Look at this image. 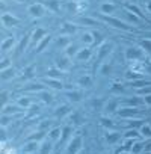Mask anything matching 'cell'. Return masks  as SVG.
Masks as SVG:
<instances>
[{
    "label": "cell",
    "mask_w": 151,
    "mask_h": 154,
    "mask_svg": "<svg viewBox=\"0 0 151 154\" xmlns=\"http://www.w3.org/2000/svg\"><path fill=\"white\" fill-rule=\"evenodd\" d=\"M98 17L104 21V23H107V24H110V26H113L115 29H119V30H133V27L127 23V21H124V20H119V18H116V17H112V15H103V14H100L98 12Z\"/></svg>",
    "instance_id": "cell-1"
},
{
    "label": "cell",
    "mask_w": 151,
    "mask_h": 154,
    "mask_svg": "<svg viewBox=\"0 0 151 154\" xmlns=\"http://www.w3.org/2000/svg\"><path fill=\"white\" fill-rule=\"evenodd\" d=\"M45 9L47 8L44 6V3H32L27 6V14L30 17H42Z\"/></svg>",
    "instance_id": "cell-2"
},
{
    "label": "cell",
    "mask_w": 151,
    "mask_h": 154,
    "mask_svg": "<svg viewBox=\"0 0 151 154\" xmlns=\"http://www.w3.org/2000/svg\"><path fill=\"white\" fill-rule=\"evenodd\" d=\"M116 113H118L121 118H128V119H131V118H134V116L139 113V109H137V107H131V106H122V107L118 109Z\"/></svg>",
    "instance_id": "cell-3"
},
{
    "label": "cell",
    "mask_w": 151,
    "mask_h": 154,
    "mask_svg": "<svg viewBox=\"0 0 151 154\" xmlns=\"http://www.w3.org/2000/svg\"><path fill=\"white\" fill-rule=\"evenodd\" d=\"M2 23H3L5 27L11 29V27H17V26L21 23V20L17 18L15 15H12V14H6V12H5V14L2 15Z\"/></svg>",
    "instance_id": "cell-4"
},
{
    "label": "cell",
    "mask_w": 151,
    "mask_h": 154,
    "mask_svg": "<svg viewBox=\"0 0 151 154\" xmlns=\"http://www.w3.org/2000/svg\"><path fill=\"white\" fill-rule=\"evenodd\" d=\"M39 143H38V140H27V142H24V145L21 146V151L24 152V154H33V152H36V151H39Z\"/></svg>",
    "instance_id": "cell-5"
},
{
    "label": "cell",
    "mask_w": 151,
    "mask_h": 154,
    "mask_svg": "<svg viewBox=\"0 0 151 154\" xmlns=\"http://www.w3.org/2000/svg\"><path fill=\"white\" fill-rule=\"evenodd\" d=\"M45 36H47V32H45L42 27H38V29H35V30L30 33V41H32L33 44H36V45H38V44L45 38Z\"/></svg>",
    "instance_id": "cell-6"
},
{
    "label": "cell",
    "mask_w": 151,
    "mask_h": 154,
    "mask_svg": "<svg viewBox=\"0 0 151 154\" xmlns=\"http://www.w3.org/2000/svg\"><path fill=\"white\" fill-rule=\"evenodd\" d=\"M80 146H82V136H74V137L71 139L69 145H68V151H69V154H76V152L79 151Z\"/></svg>",
    "instance_id": "cell-7"
},
{
    "label": "cell",
    "mask_w": 151,
    "mask_h": 154,
    "mask_svg": "<svg viewBox=\"0 0 151 154\" xmlns=\"http://www.w3.org/2000/svg\"><path fill=\"white\" fill-rule=\"evenodd\" d=\"M142 53H143V50H142V48H137V47H128V48L125 50L127 59H133V60L140 59V57H142Z\"/></svg>",
    "instance_id": "cell-8"
},
{
    "label": "cell",
    "mask_w": 151,
    "mask_h": 154,
    "mask_svg": "<svg viewBox=\"0 0 151 154\" xmlns=\"http://www.w3.org/2000/svg\"><path fill=\"white\" fill-rule=\"evenodd\" d=\"M115 9H116V6H115L113 3L103 2V3L100 5V8H98V12L103 14V15H112V14L115 12Z\"/></svg>",
    "instance_id": "cell-9"
},
{
    "label": "cell",
    "mask_w": 151,
    "mask_h": 154,
    "mask_svg": "<svg viewBox=\"0 0 151 154\" xmlns=\"http://www.w3.org/2000/svg\"><path fill=\"white\" fill-rule=\"evenodd\" d=\"M92 50L89 48V47H83V48H79V51H77V54H76L74 57L77 59V60H80V62H83V60H88L89 57H91V53Z\"/></svg>",
    "instance_id": "cell-10"
},
{
    "label": "cell",
    "mask_w": 151,
    "mask_h": 154,
    "mask_svg": "<svg viewBox=\"0 0 151 154\" xmlns=\"http://www.w3.org/2000/svg\"><path fill=\"white\" fill-rule=\"evenodd\" d=\"M44 6L48 11L56 12V14L60 11V2H59V0H44Z\"/></svg>",
    "instance_id": "cell-11"
},
{
    "label": "cell",
    "mask_w": 151,
    "mask_h": 154,
    "mask_svg": "<svg viewBox=\"0 0 151 154\" xmlns=\"http://www.w3.org/2000/svg\"><path fill=\"white\" fill-rule=\"evenodd\" d=\"M42 83L44 85H47V86H51V88H54V89H62V82H59V80H56V79H53V77H44L42 79Z\"/></svg>",
    "instance_id": "cell-12"
},
{
    "label": "cell",
    "mask_w": 151,
    "mask_h": 154,
    "mask_svg": "<svg viewBox=\"0 0 151 154\" xmlns=\"http://www.w3.org/2000/svg\"><path fill=\"white\" fill-rule=\"evenodd\" d=\"M104 137H106V142L112 145V143H115V142H118V140H119L121 133H119V131H112V130H109V131L104 134Z\"/></svg>",
    "instance_id": "cell-13"
},
{
    "label": "cell",
    "mask_w": 151,
    "mask_h": 154,
    "mask_svg": "<svg viewBox=\"0 0 151 154\" xmlns=\"http://www.w3.org/2000/svg\"><path fill=\"white\" fill-rule=\"evenodd\" d=\"M14 45H15V38H14V36H9V38H6V39L2 42V47H0V48H2L3 53H6V51L12 50Z\"/></svg>",
    "instance_id": "cell-14"
},
{
    "label": "cell",
    "mask_w": 151,
    "mask_h": 154,
    "mask_svg": "<svg viewBox=\"0 0 151 154\" xmlns=\"http://www.w3.org/2000/svg\"><path fill=\"white\" fill-rule=\"evenodd\" d=\"M66 113H71V104H62L60 107H57V109L54 110V115H56L57 118L65 116Z\"/></svg>",
    "instance_id": "cell-15"
},
{
    "label": "cell",
    "mask_w": 151,
    "mask_h": 154,
    "mask_svg": "<svg viewBox=\"0 0 151 154\" xmlns=\"http://www.w3.org/2000/svg\"><path fill=\"white\" fill-rule=\"evenodd\" d=\"M59 137H62V128H60V127H54V128H51V130L48 131V140L54 142V140H57Z\"/></svg>",
    "instance_id": "cell-16"
},
{
    "label": "cell",
    "mask_w": 151,
    "mask_h": 154,
    "mask_svg": "<svg viewBox=\"0 0 151 154\" xmlns=\"http://www.w3.org/2000/svg\"><path fill=\"white\" fill-rule=\"evenodd\" d=\"M51 148H53V142L51 140H44L39 146V154H51Z\"/></svg>",
    "instance_id": "cell-17"
},
{
    "label": "cell",
    "mask_w": 151,
    "mask_h": 154,
    "mask_svg": "<svg viewBox=\"0 0 151 154\" xmlns=\"http://www.w3.org/2000/svg\"><path fill=\"white\" fill-rule=\"evenodd\" d=\"M139 133H140L142 137L149 139V137H151V125H148V124H142V125L139 127Z\"/></svg>",
    "instance_id": "cell-18"
},
{
    "label": "cell",
    "mask_w": 151,
    "mask_h": 154,
    "mask_svg": "<svg viewBox=\"0 0 151 154\" xmlns=\"http://www.w3.org/2000/svg\"><path fill=\"white\" fill-rule=\"evenodd\" d=\"M77 83H79L80 88H88V86L92 83V77H89V75H80L79 80H77Z\"/></svg>",
    "instance_id": "cell-19"
},
{
    "label": "cell",
    "mask_w": 151,
    "mask_h": 154,
    "mask_svg": "<svg viewBox=\"0 0 151 154\" xmlns=\"http://www.w3.org/2000/svg\"><path fill=\"white\" fill-rule=\"evenodd\" d=\"M69 44H71V41H69V35H62V36L57 38V45L62 47L63 50H65Z\"/></svg>",
    "instance_id": "cell-20"
},
{
    "label": "cell",
    "mask_w": 151,
    "mask_h": 154,
    "mask_svg": "<svg viewBox=\"0 0 151 154\" xmlns=\"http://www.w3.org/2000/svg\"><path fill=\"white\" fill-rule=\"evenodd\" d=\"M82 39H83L86 44H94V41H95L94 32H91V30H85L83 35H82Z\"/></svg>",
    "instance_id": "cell-21"
},
{
    "label": "cell",
    "mask_w": 151,
    "mask_h": 154,
    "mask_svg": "<svg viewBox=\"0 0 151 154\" xmlns=\"http://www.w3.org/2000/svg\"><path fill=\"white\" fill-rule=\"evenodd\" d=\"M77 51H79V47H77V45L69 44V45L65 48V56H66V57H72V56L77 54Z\"/></svg>",
    "instance_id": "cell-22"
},
{
    "label": "cell",
    "mask_w": 151,
    "mask_h": 154,
    "mask_svg": "<svg viewBox=\"0 0 151 154\" xmlns=\"http://www.w3.org/2000/svg\"><path fill=\"white\" fill-rule=\"evenodd\" d=\"M79 23L82 26H97V20H94L91 17H80L79 18Z\"/></svg>",
    "instance_id": "cell-23"
},
{
    "label": "cell",
    "mask_w": 151,
    "mask_h": 154,
    "mask_svg": "<svg viewBox=\"0 0 151 154\" xmlns=\"http://www.w3.org/2000/svg\"><path fill=\"white\" fill-rule=\"evenodd\" d=\"M68 59H69V57H66V56H65V57H59V59L56 60V63H57L56 66H57L59 69H66V68L69 66V62H68Z\"/></svg>",
    "instance_id": "cell-24"
},
{
    "label": "cell",
    "mask_w": 151,
    "mask_h": 154,
    "mask_svg": "<svg viewBox=\"0 0 151 154\" xmlns=\"http://www.w3.org/2000/svg\"><path fill=\"white\" fill-rule=\"evenodd\" d=\"M124 8H125L127 11H130V12L136 14V15H137V17H140V18H142V15H143V14H142V11H140L137 6H134V5H128V3H125V5H124Z\"/></svg>",
    "instance_id": "cell-25"
},
{
    "label": "cell",
    "mask_w": 151,
    "mask_h": 154,
    "mask_svg": "<svg viewBox=\"0 0 151 154\" xmlns=\"http://www.w3.org/2000/svg\"><path fill=\"white\" fill-rule=\"evenodd\" d=\"M118 109H119V103L118 101H110V103L106 104V112H109V113L118 112Z\"/></svg>",
    "instance_id": "cell-26"
},
{
    "label": "cell",
    "mask_w": 151,
    "mask_h": 154,
    "mask_svg": "<svg viewBox=\"0 0 151 154\" xmlns=\"http://www.w3.org/2000/svg\"><path fill=\"white\" fill-rule=\"evenodd\" d=\"M137 137H140V133H139L137 130H133V128H130V130L124 134V139H133V140H136Z\"/></svg>",
    "instance_id": "cell-27"
},
{
    "label": "cell",
    "mask_w": 151,
    "mask_h": 154,
    "mask_svg": "<svg viewBox=\"0 0 151 154\" xmlns=\"http://www.w3.org/2000/svg\"><path fill=\"white\" fill-rule=\"evenodd\" d=\"M71 134H72V128L71 127H63L62 128V142H66L69 137H71Z\"/></svg>",
    "instance_id": "cell-28"
},
{
    "label": "cell",
    "mask_w": 151,
    "mask_h": 154,
    "mask_svg": "<svg viewBox=\"0 0 151 154\" xmlns=\"http://www.w3.org/2000/svg\"><path fill=\"white\" fill-rule=\"evenodd\" d=\"M14 74H15V71L12 69V66L11 68H6V69H2V79L3 80H8V79H11V77H14Z\"/></svg>",
    "instance_id": "cell-29"
},
{
    "label": "cell",
    "mask_w": 151,
    "mask_h": 154,
    "mask_svg": "<svg viewBox=\"0 0 151 154\" xmlns=\"http://www.w3.org/2000/svg\"><path fill=\"white\" fill-rule=\"evenodd\" d=\"M17 104H18L20 107H26V109H27L32 103H30V100H29L27 97H20V98L17 100Z\"/></svg>",
    "instance_id": "cell-30"
},
{
    "label": "cell",
    "mask_w": 151,
    "mask_h": 154,
    "mask_svg": "<svg viewBox=\"0 0 151 154\" xmlns=\"http://www.w3.org/2000/svg\"><path fill=\"white\" fill-rule=\"evenodd\" d=\"M143 146H145L143 142H134L133 146H131V152H133V154H139V152L143 149Z\"/></svg>",
    "instance_id": "cell-31"
},
{
    "label": "cell",
    "mask_w": 151,
    "mask_h": 154,
    "mask_svg": "<svg viewBox=\"0 0 151 154\" xmlns=\"http://www.w3.org/2000/svg\"><path fill=\"white\" fill-rule=\"evenodd\" d=\"M66 97H68L71 101H80L82 94H80V92H77V91H74V92H66Z\"/></svg>",
    "instance_id": "cell-32"
},
{
    "label": "cell",
    "mask_w": 151,
    "mask_h": 154,
    "mask_svg": "<svg viewBox=\"0 0 151 154\" xmlns=\"http://www.w3.org/2000/svg\"><path fill=\"white\" fill-rule=\"evenodd\" d=\"M139 44H140L142 50H145L146 53H151V39H142Z\"/></svg>",
    "instance_id": "cell-33"
},
{
    "label": "cell",
    "mask_w": 151,
    "mask_h": 154,
    "mask_svg": "<svg viewBox=\"0 0 151 154\" xmlns=\"http://www.w3.org/2000/svg\"><path fill=\"white\" fill-rule=\"evenodd\" d=\"M48 41H50V36L47 35V36H45V38H44V39H42V41H41V42H39L36 47H35V48H36V51H42V50L45 48V45L48 44Z\"/></svg>",
    "instance_id": "cell-34"
},
{
    "label": "cell",
    "mask_w": 151,
    "mask_h": 154,
    "mask_svg": "<svg viewBox=\"0 0 151 154\" xmlns=\"http://www.w3.org/2000/svg\"><path fill=\"white\" fill-rule=\"evenodd\" d=\"M60 75V69L56 66V68H51L50 71H47V77H53V79H57Z\"/></svg>",
    "instance_id": "cell-35"
},
{
    "label": "cell",
    "mask_w": 151,
    "mask_h": 154,
    "mask_svg": "<svg viewBox=\"0 0 151 154\" xmlns=\"http://www.w3.org/2000/svg\"><path fill=\"white\" fill-rule=\"evenodd\" d=\"M107 51H110V45H109V44H103V45L100 47V50H98L100 57H103L104 54H107Z\"/></svg>",
    "instance_id": "cell-36"
},
{
    "label": "cell",
    "mask_w": 151,
    "mask_h": 154,
    "mask_svg": "<svg viewBox=\"0 0 151 154\" xmlns=\"http://www.w3.org/2000/svg\"><path fill=\"white\" fill-rule=\"evenodd\" d=\"M100 122H101V125H103V127H107V128H110V127L113 125V121H112V119H109V118H106V116H103V118L100 119Z\"/></svg>",
    "instance_id": "cell-37"
},
{
    "label": "cell",
    "mask_w": 151,
    "mask_h": 154,
    "mask_svg": "<svg viewBox=\"0 0 151 154\" xmlns=\"http://www.w3.org/2000/svg\"><path fill=\"white\" fill-rule=\"evenodd\" d=\"M151 94V86H148V88H143V89H139L137 91V95H140V97H145V95H149Z\"/></svg>",
    "instance_id": "cell-38"
},
{
    "label": "cell",
    "mask_w": 151,
    "mask_h": 154,
    "mask_svg": "<svg viewBox=\"0 0 151 154\" xmlns=\"http://www.w3.org/2000/svg\"><path fill=\"white\" fill-rule=\"evenodd\" d=\"M11 65H12V62H11V59H8V57H3V60H2V69H6V68H11Z\"/></svg>",
    "instance_id": "cell-39"
},
{
    "label": "cell",
    "mask_w": 151,
    "mask_h": 154,
    "mask_svg": "<svg viewBox=\"0 0 151 154\" xmlns=\"http://www.w3.org/2000/svg\"><path fill=\"white\" fill-rule=\"evenodd\" d=\"M39 97H41V100H44L45 103H50V101L53 100V98H51V95H50V94H47V92H41V95H39Z\"/></svg>",
    "instance_id": "cell-40"
},
{
    "label": "cell",
    "mask_w": 151,
    "mask_h": 154,
    "mask_svg": "<svg viewBox=\"0 0 151 154\" xmlns=\"http://www.w3.org/2000/svg\"><path fill=\"white\" fill-rule=\"evenodd\" d=\"M142 124H143V122H142L140 119H137V121H136V119H134V121L131 119L130 124H128V127H130V128H136V127H139V125H142Z\"/></svg>",
    "instance_id": "cell-41"
},
{
    "label": "cell",
    "mask_w": 151,
    "mask_h": 154,
    "mask_svg": "<svg viewBox=\"0 0 151 154\" xmlns=\"http://www.w3.org/2000/svg\"><path fill=\"white\" fill-rule=\"evenodd\" d=\"M143 98V103L146 104V106H151V94L149 95H145V97H142Z\"/></svg>",
    "instance_id": "cell-42"
},
{
    "label": "cell",
    "mask_w": 151,
    "mask_h": 154,
    "mask_svg": "<svg viewBox=\"0 0 151 154\" xmlns=\"http://www.w3.org/2000/svg\"><path fill=\"white\" fill-rule=\"evenodd\" d=\"M145 9H146V11H148V12L151 14V0H149V2H146V3H145Z\"/></svg>",
    "instance_id": "cell-43"
},
{
    "label": "cell",
    "mask_w": 151,
    "mask_h": 154,
    "mask_svg": "<svg viewBox=\"0 0 151 154\" xmlns=\"http://www.w3.org/2000/svg\"><path fill=\"white\" fill-rule=\"evenodd\" d=\"M119 154H133V152H131V151H128V149H122Z\"/></svg>",
    "instance_id": "cell-44"
},
{
    "label": "cell",
    "mask_w": 151,
    "mask_h": 154,
    "mask_svg": "<svg viewBox=\"0 0 151 154\" xmlns=\"http://www.w3.org/2000/svg\"><path fill=\"white\" fill-rule=\"evenodd\" d=\"M145 36H146L148 39H151V32H146V33H145Z\"/></svg>",
    "instance_id": "cell-45"
},
{
    "label": "cell",
    "mask_w": 151,
    "mask_h": 154,
    "mask_svg": "<svg viewBox=\"0 0 151 154\" xmlns=\"http://www.w3.org/2000/svg\"><path fill=\"white\" fill-rule=\"evenodd\" d=\"M15 2H18V3H24V2H27V0H15Z\"/></svg>",
    "instance_id": "cell-46"
},
{
    "label": "cell",
    "mask_w": 151,
    "mask_h": 154,
    "mask_svg": "<svg viewBox=\"0 0 151 154\" xmlns=\"http://www.w3.org/2000/svg\"><path fill=\"white\" fill-rule=\"evenodd\" d=\"M145 154H151V151H146V152H145Z\"/></svg>",
    "instance_id": "cell-47"
},
{
    "label": "cell",
    "mask_w": 151,
    "mask_h": 154,
    "mask_svg": "<svg viewBox=\"0 0 151 154\" xmlns=\"http://www.w3.org/2000/svg\"><path fill=\"white\" fill-rule=\"evenodd\" d=\"M51 154H57V152H51Z\"/></svg>",
    "instance_id": "cell-48"
}]
</instances>
